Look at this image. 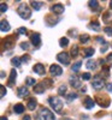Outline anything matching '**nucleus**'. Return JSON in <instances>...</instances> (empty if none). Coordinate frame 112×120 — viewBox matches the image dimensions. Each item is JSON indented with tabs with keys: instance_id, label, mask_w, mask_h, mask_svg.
I'll return each instance as SVG.
<instances>
[{
	"instance_id": "nucleus-2",
	"label": "nucleus",
	"mask_w": 112,
	"mask_h": 120,
	"mask_svg": "<svg viewBox=\"0 0 112 120\" xmlns=\"http://www.w3.org/2000/svg\"><path fill=\"white\" fill-rule=\"evenodd\" d=\"M17 13L19 15V17L23 18V19H29L30 16H32V11H30V8L25 5V4H21L17 10Z\"/></svg>"
},
{
	"instance_id": "nucleus-26",
	"label": "nucleus",
	"mask_w": 112,
	"mask_h": 120,
	"mask_svg": "<svg viewBox=\"0 0 112 120\" xmlns=\"http://www.w3.org/2000/svg\"><path fill=\"white\" fill-rule=\"evenodd\" d=\"M68 43H69L68 37H62V38H60V41H59L60 47H65V46H68Z\"/></svg>"
},
{
	"instance_id": "nucleus-23",
	"label": "nucleus",
	"mask_w": 112,
	"mask_h": 120,
	"mask_svg": "<svg viewBox=\"0 0 112 120\" xmlns=\"http://www.w3.org/2000/svg\"><path fill=\"white\" fill-rule=\"evenodd\" d=\"M58 94L60 95V96H63V95H65L66 94V85H60L59 86V89H58Z\"/></svg>"
},
{
	"instance_id": "nucleus-3",
	"label": "nucleus",
	"mask_w": 112,
	"mask_h": 120,
	"mask_svg": "<svg viewBox=\"0 0 112 120\" xmlns=\"http://www.w3.org/2000/svg\"><path fill=\"white\" fill-rule=\"evenodd\" d=\"M39 119L40 120H56V116L48 108H41L39 111Z\"/></svg>"
},
{
	"instance_id": "nucleus-14",
	"label": "nucleus",
	"mask_w": 112,
	"mask_h": 120,
	"mask_svg": "<svg viewBox=\"0 0 112 120\" xmlns=\"http://www.w3.org/2000/svg\"><path fill=\"white\" fill-rule=\"evenodd\" d=\"M36 105H37V102H36L35 98H29L27 107H28V109H30V111H34V109L36 108Z\"/></svg>"
},
{
	"instance_id": "nucleus-29",
	"label": "nucleus",
	"mask_w": 112,
	"mask_h": 120,
	"mask_svg": "<svg viewBox=\"0 0 112 120\" xmlns=\"http://www.w3.org/2000/svg\"><path fill=\"white\" fill-rule=\"evenodd\" d=\"M90 29H94V30H99V28H100V24L98 23V22H92L89 25H88Z\"/></svg>"
},
{
	"instance_id": "nucleus-8",
	"label": "nucleus",
	"mask_w": 112,
	"mask_h": 120,
	"mask_svg": "<svg viewBox=\"0 0 112 120\" xmlns=\"http://www.w3.org/2000/svg\"><path fill=\"white\" fill-rule=\"evenodd\" d=\"M69 81H70V84L72 85L74 88H80L81 86V81L78 79L77 76H70Z\"/></svg>"
},
{
	"instance_id": "nucleus-36",
	"label": "nucleus",
	"mask_w": 112,
	"mask_h": 120,
	"mask_svg": "<svg viewBox=\"0 0 112 120\" xmlns=\"http://www.w3.org/2000/svg\"><path fill=\"white\" fill-rule=\"evenodd\" d=\"M104 31H105L107 35H112V28H111V26H106V28L104 29Z\"/></svg>"
},
{
	"instance_id": "nucleus-44",
	"label": "nucleus",
	"mask_w": 112,
	"mask_h": 120,
	"mask_svg": "<svg viewBox=\"0 0 112 120\" xmlns=\"http://www.w3.org/2000/svg\"><path fill=\"white\" fill-rule=\"evenodd\" d=\"M82 120H88V116L87 115H82Z\"/></svg>"
},
{
	"instance_id": "nucleus-24",
	"label": "nucleus",
	"mask_w": 112,
	"mask_h": 120,
	"mask_svg": "<svg viewBox=\"0 0 112 120\" xmlns=\"http://www.w3.org/2000/svg\"><path fill=\"white\" fill-rule=\"evenodd\" d=\"M90 40V37H89V35H87V34H84V35H81L80 36V41L82 42V43H87L88 41Z\"/></svg>"
},
{
	"instance_id": "nucleus-25",
	"label": "nucleus",
	"mask_w": 112,
	"mask_h": 120,
	"mask_svg": "<svg viewBox=\"0 0 112 120\" xmlns=\"http://www.w3.org/2000/svg\"><path fill=\"white\" fill-rule=\"evenodd\" d=\"M77 54H78V46L75 45L72 48H71V56L75 58V56H77Z\"/></svg>"
},
{
	"instance_id": "nucleus-22",
	"label": "nucleus",
	"mask_w": 112,
	"mask_h": 120,
	"mask_svg": "<svg viewBox=\"0 0 112 120\" xmlns=\"http://www.w3.org/2000/svg\"><path fill=\"white\" fill-rule=\"evenodd\" d=\"M11 63H12V65H13V66L18 67V66H21V63H22V60L19 59V58H17V56H15V58H12Z\"/></svg>"
},
{
	"instance_id": "nucleus-12",
	"label": "nucleus",
	"mask_w": 112,
	"mask_h": 120,
	"mask_svg": "<svg viewBox=\"0 0 112 120\" xmlns=\"http://www.w3.org/2000/svg\"><path fill=\"white\" fill-rule=\"evenodd\" d=\"M17 94H18L19 97H27V96L29 95V90H28L25 86H21V88L18 89Z\"/></svg>"
},
{
	"instance_id": "nucleus-31",
	"label": "nucleus",
	"mask_w": 112,
	"mask_h": 120,
	"mask_svg": "<svg viewBox=\"0 0 112 120\" xmlns=\"http://www.w3.org/2000/svg\"><path fill=\"white\" fill-rule=\"evenodd\" d=\"M6 11H7V5L4 4V3H1V5H0V12H1V13H5Z\"/></svg>"
},
{
	"instance_id": "nucleus-1",
	"label": "nucleus",
	"mask_w": 112,
	"mask_h": 120,
	"mask_svg": "<svg viewBox=\"0 0 112 120\" xmlns=\"http://www.w3.org/2000/svg\"><path fill=\"white\" fill-rule=\"evenodd\" d=\"M48 103L51 105V107H52L57 113H60V112H62V108H63V101H62V100H60L59 97L51 96V97L48 98Z\"/></svg>"
},
{
	"instance_id": "nucleus-27",
	"label": "nucleus",
	"mask_w": 112,
	"mask_h": 120,
	"mask_svg": "<svg viewBox=\"0 0 112 120\" xmlns=\"http://www.w3.org/2000/svg\"><path fill=\"white\" fill-rule=\"evenodd\" d=\"M12 40H13V37H7V38H5V46H6V48H10V47L13 46V43L11 42Z\"/></svg>"
},
{
	"instance_id": "nucleus-18",
	"label": "nucleus",
	"mask_w": 112,
	"mask_h": 120,
	"mask_svg": "<svg viewBox=\"0 0 112 120\" xmlns=\"http://www.w3.org/2000/svg\"><path fill=\"white\" fill-rule=\"evenodd\" d=\"M94 54V48L93 47H89V48H86L83 51V56L88 58V56H92Z\"/></svg>"
},
{
	"instance_id": "nucleus-20",
	"label": "nucleus",
	"mask_w": 112,
	"mask_h": 120,
	"mask_svg": "<svg viewBox=\"0 0 112 120\" xmlns=\"http://www.w3.org/2000/svg\"><path fill=\"white\" fill-rule=\"evenodd\" d=\"M86 66H87V68H88V70H95L96 64H95L94 60H88L87 64H86Z\"/></svg>"
},
{
	"instance_id": "nucleus-11",
	"label": "nucleus",
	"mask_w": 112,
	"mask_h": 120,
	"mask_svg": "<svg viewBox=\"0 0 112 120\" xmlns=\"http://www.w3.org/2000/svg\"><path fill=\"white\" fill-rule=\"evenodd\" d=\"M16 77H17V72H16L15 68H12L11 70V73H10V77H8V86H12L13 85Z\"/></svg>"
},
{
	"instance_id": "nucleus-37",
	"label": "nucleus",
	"mask_w": 112,
	"mask_h": 120,
	"mask_svg": "<svg viewBox=\"0 0 112 120\" xmlns=\"http://www.w3.org/2000/svg\"><path fill=\"white\" fill-rule=\"evenodd\" d=\"M0 89H1V95H0V97H4L5 96V94H6V88L4 86V85H1V88H0Z\"/></svg>"
},
{
	"instance_id": "nucleus-7",
	"label": "nucleus",
	"mask_w": 112,
	"mask_h": 120,
	"mask_svg": "<svg viewBox=\"0 0 112 120\" xmlns=\"http://www.w3.org/2000/svg\"><path fill=\"white\" fill-rule=\"evenodd\" d=\"M49 72H51V75H53V76H60L63 73V68L60 66H58V65H52L49 67Z\"/></svg>"
},
{
	"instance_id": "nucleus-45",
	"label": "nucleus",
	"mask_w": 112,
	"mask_h": 120,
	"mask_svg": "<svg viewBox=\"0 0 112 120\" xmlns=\"http://www.w3.org/2000/svg\"><path fill=\"white\" fill-rule=\"evenodd\" d=\"M86 90H87L86 88H82V90H81V93H86Z\"/></svg>"
},
{
	"instance_id": "nucleus-41",
	"label": "nucleus",
	"mask_w": 112,
	"mask_h": 120,
	"mask_svg": "<svg viewBox=\"0 0 112 120\" xmlns=\"http://www.w3.org/2000/svg\"><path fill=\"white\" fill-rule=\"evenodd\" d=\"M106 89L108 90V91H112V83H108V84H106Z\"/></svg>"
},
{
	"instance_id": "nucleus-17",
	"label": "nucleus",
	"mask_w": 112,
	"mask_h": 120,
	"mask_svg": "<svg viewBox=\"0 0 112 120\" xmlns=\"http://www.w3.org/2000/svg\"><path fill=\"white\" fill-rule=\"evenodd\" d=\"M24 106L22 105V103H17V105H15V107H13V111H15V113H17V114H21V113H23L24 112Z\"/></svg>"
},
{
	"instance_id": "nucleus-46",
	"label": "nucleus",
	"mask_w": 112,
	"mask_h": 120,
	"mask_svg": "<svg viewBox=\"0 0 112 120\" xmlns=\"http://www.w3.org/2000/svg\"><path fill=\"white\" fill-rule=\"evenodd\" d=\"M1 120H7V118H5V116H1Z\"/></svg>"
},
{
	"instance_id": "nucleus-34",
	"label": "nucleus",
	"mask_w": 112,
	"mask_h": 120,
	"mask_svg": "<svg viewBox=\"0 0 112 120\" xmlns=\"http://www.w3.org/2000/svg\"><path fill=\"white\" fill-rule=\"evenodd\" d=\"M21 60H22V63H29V60H30V56L29 55H23L22 58H21Z\"/></svg>"
},
{
	"instance_id": "nucleus-15",
	"label": "nucleus",
	"mask_w": 112,
	"mask_h": 120,
	"mask_svg": "<svg viewBox=\"0 0 112 120\" xmlns=\"http://www.w3.org/2000/svg\"><path fill=\"white\" fill-rule=\"evenodd\" d=\"M34 91L36 94H42L45 91V83H41V84H36L34 86Z\"/></svg>"
},
{
	"instance_id": "nucleus-35",
	"label": "nucleus",
	"mask_w": 112,
	"mask_h": 120,
	"mask_svg": "<svg viewBox=\"0 0 112 120\" xmlns=\"http://www.w3.org/2000/svg\"><path fill=\"white\" fill-rule=\"evenodd\" d=\"M90 73H88V72H86V73H83L82 75V79H83V81H88V79H90Z\"/></svg>"
},
{
	"instance_id": "nucleus-16",
	"label": "nucleus",
	"mask_w": 112,
	"mask_h": 120,
	"mask_svg": "<svg viewBox=\"0 0 112 120\" xmlns=\"http://www.w3.org/2000/svg\"><path fill=\"white\" fill-rule=\"evenodd\" d=\"M0 30H1L3 33H6L10 30V24L7 21H1V23H0Z\"/></svg>"
},
{
	"instance_id": "nucleus-32",
	"label": "nucleus",
	"mask_w": 112,
	"mask_h": 120,
	"mask_svg": "<svg viewBox=\"0 0 112 120\" xmlns=\"http://www.w3.org/2000/svg\"><path fill=\"white\" fill-rule=\"evenodd\" d=\"M17 33H18L19 35H27V34H28V33H27V29L23 28V26H22V28H19V29L17 30Z\"/></svg>"
},
{
	"instance_id": "nucleus-33",
	"label": "nucleus",
	"mask_w": 112,
	"mask_h": 120,
	"mask_svg": "<svg viewBox=\"0 0 112 120\" xmlns=\"http://www.w3.org/2000/svg\"><path fill=\"white\" fill-rule=\"evenodd\" d=\"M88 4H89V6H90L92 8H96V7L99 6V3H98V1H89Z\"/></svg>"
},
{
	"instance_id": "nucleus-42",
	"label": "nucleus",
	"mask_w": 112,
	"mask_h": 120,
	"mask_svg": "<svg viewBox=\"0 0 112 120\" xmlns=\"http://www.w3.org/2000/svg\"><path fill=\"white\" fill-rule=\"evenodd\" d=\"M106 49H107V43H106V45H105L104 47H101V52H103V53H104V52L106 51Z\"/></svg>"
},
{
	"instance_id": "nucleus-10",
	"label": "nucleus",
	"mask_w": 112,
	"mask_h": 120,
	"mask_svg": "<svg viewBox=\"0 0 112 120\" xmlns=\"http://www.w3.org/2000/svg\"><path fill=\"white\" fill-rule=\"evenodd\" d=\"M33 70H34L35 73H37V75H40V76L45 75V66H44L42 64H36V65L33 67Z\"/></svg>"
},
{
	"instance_id": "nucleus-19",
	"label": "nucleus",
	"mask_w": 112,
	"mask_h": 120,
	"mask_svg": "<svg viewBox=\"0 0 112 120\" xmlns=\"http://www.w3.org/2000/svg\"><path fill=\"white\" fill-rule=\"evenodd\" d=\"M81 65H82V61H76L72 66H71V71L72 72H78L80 71V67H81Z\"/></svg>"
},
{
	"instance_id": "nucleus-5",
	"label": "nucleus",
	"mask_w": 112,
	"mask_h": 120,
	"mask_svg": "<svg viewBox=\"0 0 112 120\" xmlns=\"http://www.w3.org/2000/svg\"><path fill=\"white\" fill-rule=\"evenodd\" d=\"M92 86H93L95 90L103 89V86H104V81H103V79H101L99 76H95V78L92 81Z\"/></svg>"
},
{
	"instance_id": "nucleus-48",
	"label": "nucleus",
	"mask_w": 112,
	"mask_h": 120,
	"mask_svg": "<svg viewBox=\"0 0 112 120\" xmlns=\"http://www.w3.org/2000/svg\"><path fill=\"white\" fill-rule=\"evenodd\" d=\"M64 120H71V119H64Z\"/></svg>"
},
{
	"instance_id": "nucleus-21",
	"label": "nucleus",
	"mask_w": 112,
	"mask_h": 120,
	"mask_svg": "<svg viewBox=\"0 0 112 120\" xmlns=\"http://www.w3.org/2000/svg\"><path fill=\"white\" fill-rule=\"evenodd\" d=\"M30 4H32L33 8H34V10H36V11H39V10L42 7V3H41V1H32Z\"/></svg>"
},
{
	"instance_id": "nucleus-6",
	"label": "nucleus",
	"mask_w": 112,
	"mask_h": 120,
	"mask_svg": "<svg viewBox=\"0 0 112 120\" xmlns=\"http://www.w3.org/2000/svg\"><path fill=\"white\" fill-rule=\"evenodd\" d=\"M30 41H32V43L35 47H39L40 45H41V36H40L39 33H34L32 36H30Z\"/></svg>"
},
{
	"instance_id": "nucleus-43",
	"label": "nucleus",
	"mask_w": 112,
	"mask_h": 120,
	"mask_svg": "<svg viewBox=\"0 0 112 120\" xmlns=\"http://www.w3.org/2000/svg\"><path fill=\"white\" fill-rule=\"evenodd\" d=\"M22 120H32V118H30L29 115H25V116H23V119Z\"/></svg>"
},
{
	"instance_id": "nucleus-38",
	"label": "nucleus",
	"mask_w": 112,
	"mask_h": 120,
	"mask_svg": "<svg viewBox=\"0 0 112 120\" xmlns=\"http://www.w3.org/2000/svg\"><path fill=\"white\" fill-rule=\"evenodd\" d=\"M95 40H96V41H99V43H103V45H106V42H105V40H104L103 37H96Z\"/></svg>"
},
{
	"instance_id": "nucleus-30",
	"label": "nucleus",
	"mask_w": 112,
	"mask_h": 120,
	"mask_svg": "<svg viewBox=\"0 0 112 120\" xmlns=\"http://www.w3.org/2000/svg\"><path fill=\"white\" fill-rule=\"evenodd\" d=\"M25 83H27V85H34V86H35L36 81H35L34 78H32V77H28V78H27V81H25Z\"/></svg>"
},
{
	"instance_id": "nucleus-28",
	"label": "nucleus",
	"mask_w": 112,
	"mask_h": 120,
	"mask_svg": "<svg viewBox=\"0 0 112 120\" xmlns=\"http://www.w3.org/2000/svg\"><path fill=\"white\" fill-rule=\"evenodd\" d=\"M74 98H77V94L76 93H71L66 96V100H68V102H71V101H74Z\"/></svg>"
},
{
	"instance_id": "nucleus-40",
	"label": "nucleus",
	"mask_w": 112,
	"mask_h": 120,
	"mask_svg": "<svg viewBox=\"0 0 112 120\" xmlns=\"http://www.w3.org/2000/svg\"><path fill=\"white\" fill-rule=\"evenodd\" d=\"M21 47H22V48H23V49H28V48H29V45H28V43H27V42H25V43H24V42H23V43H22V45H21Z\"/></svg>"
},
{
	"instance_id": "nucleus-4",
	"label": "nucleus",
	"mask_w": 112,
	"mask_h": 120,
	"mask_svg": "<svg viewBox=\"0 0 112 120\" xmlns=\"http://www.w3.org/2000/svg\"><path fill=\"white\" fill-rule=\"evenodd\" d=\"M57 60L58 61H60L62 64H64L65 66H68L70 64V59H69V54L66 52H62V53H59L57 55Z\"/></svg>"
},
{
	"instance_id": "nucleus-9",
	"label": "nucleus",
	"mask_w": 112,
	"mask_h": 120,
	"mask_svg": "<svg viewBox=\"0 0 112 120\" xmlns=\"http://www.w3.org/2000/svg\"><path fill=\"white\" fill-rule=\"evenodd\" d=\"M52 12L54 15H62L64 12V6L62 4H56L53 7H52Z\"/></svg>"
},
{
	"instance_id": "nucleus-47",
	"label": "nucleus",
	"mask_w": 112,
	"mask_h": 120,
	"mask_svg": "<svg viewBox=\"0 0 112 120\" xmlns=\"http://www.w3.org/2000/svg\"><path fill=\"white\" fill-rule=\"evenodd\" d=\"M110 7H111V8H112V1H111V3H110Z\"/></svg>"
},
{
	"instance_id": "nucleus-39",
	"label": "nucleus",
	"mask_w": 112,
	"mask_h": 120,
	"mask_svg": "<svg viewBox=\"0 0 112 120\" xmlns=\"http://www.w3.org/2000/svg\"><path fill=\"white\" fill-rule=\"evenodd\" d=\"M106 60L110 63V64H112V53H110L108 55H107V58H106Z\"/></svg>"
},
{
	"instance_id": "nucleus-13",
	"label": "nucleus",
	"mask_w": 112,
	"mask_h": 120,
	"mask_svg": "<svg viewBox=\"0 0 112 120\" xmlns=\"http://www.w3.org/2000/svg\"><path fill=\"white\" fill-rule=\"evenodd\" d=\"M94 106H95V102H94L90 97H87V98L84 100V107H86L87 109H92Z\"/></svg>"
}]
</instances>
